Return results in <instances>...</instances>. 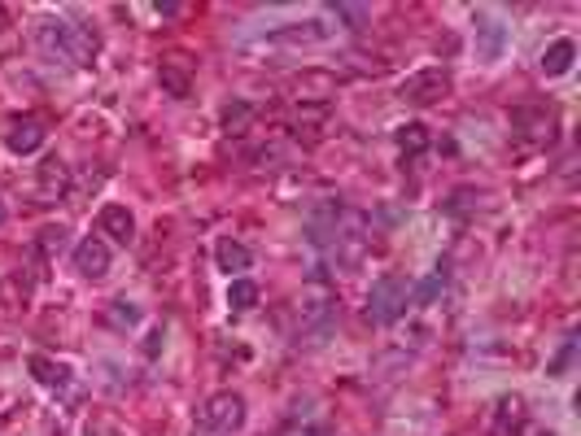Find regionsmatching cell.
<instances>
[{"instance_id":"cell-6","label":"cell","mask_w":581,"mask_h":436,"mask_svg":"<svg viewBox=\"0 0 581 436\" xmlns=\"http://www.w3.org/2000/svg\"><path fill=\"white\" fill-rule=\"evenodd\" d=\"M555 109H546V105H524V109H516L512 114V127L521 131L529 144H551L555 140Z\"/></svg>"},{"instance_id":"cell-25","label":"cell","mask_w":581,"mask_h":436,"mask_svg":"<svg viewBox=\"0 0 581 436\" xmlns=\"http://www.w3.org/2000/svg\"><path fill=\"white\" fill-rule=\"evenodd\" d=\"M5 218H9V210H5V201H0V227H5Z\"/></svg>"},{"instance_id":"cell-7","label":"cell","mask_w":581,"mask_h":436,"mask_svg":"<svg viewBox=\"0 0 581 436\" xmlns=\"http://www.w3.org/2000/svg\"><path fill=\"white\" fill-rule=\"evenodd\" d=\"M66 192H70V166L61 158H44L36 171V197L44 205H58V201H66Z\"/></svg>"},{"instance_id":"cell-14","label":"cell","mask_w":581,"mask_h":436,"mask_svg":"<svg viewBox=\"0 0 581 436\" xmlns=\"http://www.w3.org/2000/svg\"><path fill=\"white\" fill-rule=\"evenodd\" d=\"M215 262H219V271H227V275L241 279V271H249V249H245L241 240L232 236H219V244H215Z\"/></svg>"},{"instance_id":"cell-13","label":"cell","mask_w":581,"mask_h":436,"mask_svg":"<svg viewBox=\"0 0 581 436\" xmlns=\"http://www.w3.org/2000/svg\"><path fill=\"white\" fill-rule=\"evenodd\" d=\"M573 61H577V44L573 40H555V44H546L542 48V75L546 79H560V75H568L573 70Z\"/></svg>"},{"instance_id":"cell-1","label":"cell","mask_w":581,"mask_h":436,"mask_svg":"<svg viewBox=\"0 0 581 436\" xmlns=\"http://www.w3.org/2000/svg\"><path fill=\"white\" fill-rule=\"evenodd\" d=\"M40 48L48 57H66L70 66H92L100 53L97 31H88L79 22H66V18H44L40 22Z\"/></svg>"},{"instance_id":"cell-16","label":"cell","mask_w":581,"mask_h":436,"mask_svg":"<svg viewBox=\"0 0 581 436\" xmlns=\"http://www.w3.org/2000/svg\"><path fill=\"white\" fill-rule=\"evenodd\" d=\"M259 297H262V293H259V284H254V279H232V284H227V306H232V310H241V315H245V310H254V306H259Z\"/></svg>"},{"instance_id":"cell-21","label":"cell","mask_w":581,"mask_h":436,"mask_svg":"<svg viewBox=\"0 0 581 436\" xmlns=\"http://www.w3.org/2000/svg\"><path fill=\"white\" fill-rule=\"evenodd\" d=\"M249 119H254V105H245V100H232V105L223 109V127H227V131H245Z\"/></svg>"},{"instance_id":"cell-27","label":"cell","mask_w":581,"mask_h":436,"mask_svg":"<svg viewBox=\"0 0 581 436\" xmlns=\"http://www.w3.org/2000/svg\"><path fill=\"white\" fill-rule=\"evenodd\" d=\"M193 436H206V432H193Z\"/></svg>"},{"instance_id":"cell-20","label":"cell","mask_w":581,"mask_h":436,"mask_svg":"<svg viewBox=\"0 0 581 436\" xmlns=\"http://www.w3.org/2000/svg\"><path fill=\"white\" fill-rule=\"evenodd\" d=\"M105 323H110V327H136V323H141V310H136L132 301H110Z\"/></svg>"},{"instance_id":"cell-3","label":"cell","mask_w":581,"mask_h":436,"mask_svg":"<svg viewBox=\"0 0 581 436\" xmlns=\"http://www.w3.org/2000/svg\"><path fill=\"white\" fill-rule=\"evenodd\" d=\"M407 301H411V284L402 275H381L372 284V293H367V318L376 327H389V323H398L407 315Z\"/></svg>"},{"instance_id":"cell-2","label":"cell","mask_w":581,"mask_h":436,"mask_svg":"<svg viewBox=\"0 0 581 436\" xmlns=\"http://www.w3.org/2000/svg\"><path fill=\"white\" fill-rule=\"evenodd\" d=\"M241 428H245V397L232 393V389H223V393L206 397V406H201L197 428H193V432H206V436H237Z\"/></svg>"},{"instance_id":"cell-9","label":"cell","mask_w":581,"mask_h":436,"mask_svg":"<svg viewBox=\"0 0 581 436\" xmlns=\"http://www.w3.org/2000/svg\"><path fill=\"white\" fill-rule=\"evenodd\" d=\"M44 122L40 119H18V122H9V131H5V149L9 153H18V158H26V153H36L44 144Z\"/></svg>"},{"instance_id":"cell-12","label":"cell","mask_w":581,"mask_h":436,"mask_svg":"<svg viewBox=\"0 0 581 436\" xmlns=\"http://www.w3.org/2000/svg\"><path fill=\"white\" fill-rule=\"evenodd\" d=\"M158 83H162L166 97H188V92H193V66L184 57H166L158 66Z\"/></svg>"},{"instance_id":"cell-18","label":"cell","mask_w":581,"mask_h":436,"mask_svg":"<svg viewBox=\"0 0 581 436\" xmlns=\"http://www.w3.org/2000/svg\"><path fill=\"white\" fill-rule=\"evenodd\" d=\"M323 122H328V105H298L293 119H289V127L301 136V131H315V127H323Z\"/></svg>"},{"instance_id":"cell-19","label":"cell","mask_w":581,"mask_h":436,"mask_svg":"<svg viewBox=\"0 0 581 436\" xmlns=\"http://www.w3.org/2000/svg\"><path fill=\"white\" fill-rule=\"evenodd\" d=\"M328 31H323V22H306V26H289V31H276L271 40L276 44H315L323 40Z\"/></svg>"},{"instance_id":"cell-8","label":"cell","mask_w":581,"mask_h":436,"mask_svg":"<svg viewBox=\"0 0 581 436\" xmlns=\"http://www.w3.org/2000/svg\"><path fill=\"white\" fill-rule=\"evenodd\" d=\"M75 271L83 279H105L110 275V244L100 236H83L75 244Z\"/></svg>"},{"instance_id":"cell-24","label":"cell","mask_w":581,"mask_h":436,"mask_svg":"<svg viewBox=\"0 0 581 436\" xmlns=\"http://www.w3.org/2000/svg\"><path fill=\"white\" fill-rule=\"evenodd\" d=\"M441 288H446V275H441V271H433V275L424 279V284L416 288V293H411V297H416V306H428V301L438 297Z\"/></svg>"},{"instance_id":"cell-4","label":"cell","mask_w":581,"mask_h":436,"mask_svg":"<svg viewBox=\"0 0 581 436\" xmlns=\"http://www.w3.org/2000/svg\"><path fill=\"white\" fill-rule=\"evenodd\" d=\"M450 75L446 70H438V66H428V70H416V75H407L398 88L402 100H411V105H438V100L450 97Z\"/></svg>"},{"instance_id":"cell-10","label":"cell","mask_w":581,"mask_h":436,"mask_svg":"<svg viewBox=\"0 0 581 436\" xmlns=\"http://www.w3.org/2000/svg\"><path fill=\"white\" fill-rule=\"evenodd\" d=\"M97 223H100V232L110 240H119V244H132V240H136V218H132L127 205H100Z\"/></svg>"},{"instance_id":"cell-11","label":"cell","mask_w":581,"mask_h":436,"mask_svg":"<svg viewBox=\"0 0 581 436\" xmlns=\"http://www.w3.org/2000/svg\"><path fill=\"white\" fill-rule=\"evenodd\" d=\"M524 428V401L521 397H499L494 419H490V436H521Z\"/></svg>"},{"instance_id":"cell-15","label":"cell","mask_w":581,"mask_h":436,"mask_svg":"<svg viewBox=\"0 0 581 436\" xmlns=\"http://www.w3.org/2000/svg\"><path fill=\"white\" fill-rule=\"evenodd\" d=\"M26 367H31V376L40 379L44 389H61V384H66V376H70L61 362H53V358H44V354H31V358H26Z\"/></svg>"},{"instance_id":"cell-22","label":"cell","mask_w":581,"mask_h":436,"mask_svg":"<svg viewBox=\"0 0 581 436\" xmlns=\"http://www.w3.org/2000/svg\"><path fill=\"white\" fill-rule=\"evenodd\" d=\"M66 236H70V232H66V227H44L40 232V254L44 258H53V254H61V249H66Z\"/></svg>"},{"instance_id":"cell-17","label":"cell","mask_w":581,"mask_h":436,"mask_svg":"<svg viewBox=\"0 0 581 436\" xmlns=\"http://www.w3.org/2000/svg\"><path fill=\"white\" fill-rule=\"evenodd\" d=\"M394 140H398L402 153H424V149H428V127H424V122H402Z\"/></svg>"},{"instance_id":"cell-23","label":"cell","mask_w":581,"mask_h":436,"mask_svg":"<svg viewBox=\"0 0 581 436\" xmlns=\"http://www.w3.org/2000/svg\"><path fill=\"white\" fill-rule=\"evenodd\" d=\"M337 18L350 22V31H363L372 22V9H363V5H337Z\"/></svg>"},{"instance_id":"cell-26","label":"cell","mask_w":581,"mask_h":436,"mask_svg":"<svg viewBox=\"0 0 581 436\" xmlns=\"http://www.w3.org/2000/svg\"><path fill=\"white\" fill-rule=\"evenodd\" d=\"M538 436H555V432H538Z\"/></svg>"},{"instance_id":"cell-5","label":"cell","mask_w":581,"mask_h":436,"mask_svg":"<svg viewBox=\"0 0 581 436\" xmlns=\"http://www.w3.org/2000/svg\"><path fill=\"white\" fill-rule=\"evenodd\" d=\"M289 97L298 105H328L337 97V75L328 70H301L298 79H289Z\"/></svg>"}]
</instances>
